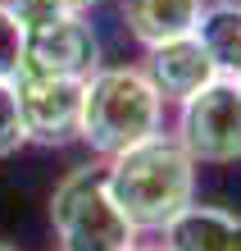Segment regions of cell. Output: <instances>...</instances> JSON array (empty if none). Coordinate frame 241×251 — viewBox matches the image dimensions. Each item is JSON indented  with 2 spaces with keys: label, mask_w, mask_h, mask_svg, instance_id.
I'll return each mask as SVG.
<instances>
[{
  "label": "cell",
  "mask_w": 241,
  "mask_h": 251,
  "mask_svg": "<svg viewBox=\"0 0 241 251\" xmlns=\"http://www.w3.org/2000/svg\"><path fill=\"white\" fill-rule=\"evenodd\" d=\"M196 169L173 132H155L105 160V183L137 233H164L196 201Z\"/></svg>",
  "instance_id": "obj_1"
},
{
  "label": "cell",
  "mask_w": 241,
  "mask_h": 251,
  "mask_svg": "<svg viewBox=\"0 0 241 251\" xmlns=\"http://www.w3.org/2000/svg\"><path fill=\"white\" fill-rule=\"evenodd\" d=\"M164 132V96L141 64H110L82 82L78 142L110 160L128 146Z\"/></svg>",
  "instance_id": "obj_2"
},
{
  "label": "cell",
  "mask_w": 241,
  "mask_h": 251,
  "mask_svg": "<svg viewBox=\"0 0 241 251\" xmlns=\"http://www.w3.org/2000/svg\"><path fill=\"white\" fill-rule=\"evenodd\" d=\"M50 228L59 251H132L137 228L118 210L105 183V165H78L50 192Z\"/></svg>",
  "instance_id": "obj_3"
},
{
  "label": "cell",
  "mask_w": 241,
  "mask_h": 251,
  "mask_svg": "<svg viewBox=\"0 0 241 251\" xmlns=\"http://www.w3.org/2000/svg\"><path fill=\"white\" fill-rule=\"evenodd\" d=\"M177 142L196 165H237L241 160V82L219 73L196 96L177 105Z\"/></svg>",
  "instance_id": "obj_4"
},
{
  "label": "cell",
  "mask_w": 241,
  "mask_h": 251,
  "mask_svg": "<svg viewBox=\"0 0 241 251\" xmlns=\"http://www.w3.org/2000/svg\"><path fill=\"white\" fill-rule=\"evenodd\" d=\"M19 119L27 142L37 146H68L78 142V119H82V78H46V73H14L9 78Z\"/></svg>",
  "instance_id": "obj_5"
},
{
  "label": "cell",
  "mask_w": 241,
  "mask_h": 251,
  "mask_svg": "<svg viewBox=\"0 0 241 251\" xmlns=\"http://www.w3.org/2000/svg\"><path fill=\"white\" fill-rule=\"evenodd\" d=\"M23 73H46V78H91L100 69V37L87 23V14H64L46 27L23 32ZM14 69V73H19Z\"/></svg>",
  "instance_id": "obj_6"
},
{
  "label": "cell",
  "mask_w": 241,
  "mask_h": 251,
  "mask_svg": "<svg viewBox=\"0 0 241 251\" xmlns=\"http://www.w3.org/2000/svg\"><path fill=\"white\" fill-rule=\"evenodd\" d=\"M141 69L150 73V82L164 96V105H182L187 96H196L205 82L219 78L214 60L205 55V46L196 37H177V41H164V46H150Z\"/></svg>",
  "instance_id": "obj_7"
},
{
  "label": "cell",
  "mask_w": 241,
  "mask_h": 251,
  "mask_svg": "<svg viewBox=\"0 0 241 251\" xmlns=\"http://www.w3.org/2000/svg\"><path fill=\"white\" fill-rule=\"evenodd\" d=\"M200 9H205V0H118V19L141 50L191 37Z\"/></svg>",
  "instance_id": "obj_8"
},
{
  "label": "cell",
  "mask_w": 241,
  "mask_h": 251,
  "mask_svg": "<svg viewBox=\"0 0 241 251\" xmlns=\"http://www.w3.org/2000/svg\"><path fill=\"white\" fill-rule=\"evenodd\" d=\"M164 251H241V215L191 201L164 228Z\"/></svg>",
  "instance_id": "obj_9"
},
{
  "label": "cell",
  "mask_w": 241,
  "mask_h": 251,
  "mask_svg": "<svg viewBox=\"0 0 241 251\" xmlns=\"http://www.w3.org/2000/svg\"><path fill=\"white\" fill-rule=\"evenodd\" d=\"M191 37L205 46L219 73L237 78L241 73V0H205Z\"/></svg>",
  "instance_id": "obj_10"
},
{
  "label": "cell",
  "mask_w": 241,
  "mask_h": 251,
  "mask_svg": "<svg viewBox=\"0 0 241 251\" xmlns=\"http://www.w3.org/2000/svg\"><path fill=\"white\" fill-rule=\"evenodd\" d=\"M27 146V132L19 119V100H14V87L0 82V160H9L14 151Z\"/></svg>",
  "instance_id": "obj_11"
},
{
  "label": "cell",
  "mask_w": 241,
  "mask_h": 251,
  "mask_svg": "<svg viewBox=\"0 0 241 251\" xmlns=\"http://www.w3.org/2000/svg\"><path fill=\"white\" fill-rule=\"evenodd\" d=\"M5 9L14 14V23L23 27V32H32V27H46L55 19H64V5L59 0H5Z\"/></svg>",
  "instance_id": "obj_12"
},
{
  "label": "cell",
  "mask_w": 241,
  "mask_h": 251,
  "mask_svg": "<svg viewBox=\"0 0 241 251\" xmlns=\"http://www.w3.org/2000/svg\"><path fill=\"white\" fill-rule=\"evenodd\" d=\"M19 60H23V27L14 23V14L5 9V0H0V82L14 78Z\"/></svg>",
  "instance_id": "obj_13"
},
{
  "label": "cell",
  "mask_w": 241,
  "mask_h": 251,
  "mask_svg": "<svg viewBox=\"0 0 241 251\" xmlns=\"http://www.w3.org/2000/svg\"><path fill=\"white\" fill-rule=\"evenodd\" d=\"M59 5H64L68 14H87V9H96L100 0H59Z\"/></svg>",
  "instance_id": "obj_14"
},
{
  "label": "cell",
  "mask_w": 241,
  "mask_h": 251,
  "mask_svg": "<svg viewBox=\"0 0 241 251\" xmlns=\"http://www.w3.org/2000/svg\"><path fill=\"white\" fill-rule=\"evenodd\" d=\"M132 251H164V247H141V242H137V247H132Z\"/></svg>",
  "instance_id": "obj_15"
},
{
  "label": "cell",
  "mask_w": 241,
  "mask_h": 251,
  "mask_svg": "<svg viewBox=\"0 0 241 251\" xmlns=\"http://www.w3.org/2000/svg\"><path fill=\"white\" fill-rule=\"evenodd\" d=\"M0 251H14V247H9V242H0Z\"/></svg>",
  "instance_id": "obj_16"
},
{
  "label": "cell",
  "mask_w": 241,
  "mask_h": 251,
  "mask_svg": "<svg viewBox=\"0 0 241 251\" xmlns=\"http://www.w3.org/2000/svg\"><path fill=\"white\" fill-rule=\"evenodd\" d=\"M237 82H241V73H237Z\"/></svg>",
  "instance_id": "obj_17"
}]
</instances>
